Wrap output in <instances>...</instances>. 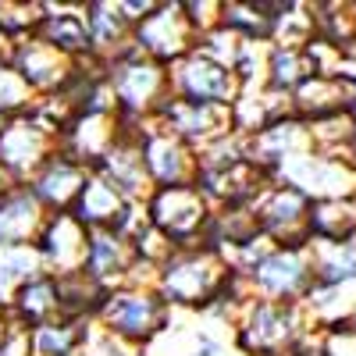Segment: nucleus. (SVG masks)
Returning a JSON list of instances; mask_svg holds the SVG:
<instances>
[{"label":"nucleus","mask_w":356,"mask_h":356,"mask_svg":"<svg viewBox=\"0 0 356 356\" xmlns=\"http://www.w3.org/2000/svg\"><path fill=\"white\" fill-rule=\"evenodd\" d=\"M228 275H232V267L225 264V257L200 243V246L175 250L168 257V264L157 267L154 289L171 310H200L203 314L211 303L221 300Z\"/></svg>","instance_id":"f257e3e1"},{"label":"nucleus","mask_w":356,"mask_h":356,"mask_svg":"<svg viewBox=\"0 0 356 356\" xmlns=\"http://www.w3.org/2000/svg\"><path fill=\"white\" fill-rule=\"evenodd\" d=\"M93 328L146 349L171 328V307L157 296L154 285H118V289H107L104 303L93 317Z\"/></svg>","instance_id":"f03ea898"},{"label":"nucleus","mask_w":356,"mask_h":356,"mask_svg":"<svg viewBox=\"0 0 356 356\" xmlns=\"http://www.w3.org/2000/svg\"><path fill=\"white\" fill-rule=\"evenodd\" d=\"M300 303H264L250 300L235 314L232 342L243 356H289L307 335Z\"/></svg>","instance_id":"7ed1b4c3"},{"label":"nucleus","mask_w":356,"mask_h":356,"mask_svg":"<svg viewBox=\"0 0 356 356\" xmlns=\"http://www.w3.org/2000/svg\"><path fill=\"white\" fill-rule=\"evenodd\" d=\"M104 82L114 97V107L129 122H150L161 111V104L171 97L168 68L143 57L136 50H125L122 57L104 65Z\"/></svg>","instance_id":"20e7f679"},{"label":"nucleus","mask_w":356,"mask_h":356,"mask_svg":"<svg viewBox=\"0 0 356 356\" xmlns=\"http://www.w3.org/2000/svg\"><path fill=\"white\" fill-rule=\"evenodd\" d=\"M214 207L196 186H175V189H154L150 200L143 203V218L157 232H164L175 243V250L200 246L203 232L211 225Z\"/></svg>","instance_id":"39448f33"},{"label":"nucleus","mask_w":356,"mask_h":356,"mask_svg":"<svg viewBox=\"0 0 356 356\" xmlns=\"http://www.w3.org/2000/svg\"><path fill=\"white\" fill-rule=\"evenodd\" d=\"M275 182L292 186L296 193H303L310 203L317 200H356V161L328 157V154H300L285 161L275 175Z\"/></svg>","instance_id":"423d86ee"},{"label":"nucleus","mask_w":356,"mask_h":356,"mask_svg":"<svg viewBox=\"0 0 356 356\" xmlns=\"http://www.w3.org/2000/svg\"><path fill=\"white\" fill-rule=\"evenodd\" d=\"M57 139L61 136L47 129L33 111L22 118H11V122L0 125V171L15 186H25L57 154Z\"/></svg>","instance_id":"0eeeda50"},{"label":"nucleus","mask_w":356,"mask_h":356,"mask_svg":"<svg viewBox=\"0 0 356 356\" xmlns=\"http://www.w3.org/2000/svg\"><path fill=\"white\" fill-rule=\"evenodd\" d=\"M250 296L264 303H300L314 285L307 246H275L246 275Z\"/></svg>","instance_id":"6e6552de"},{"label":"nucleus","mask_w":356,"mask_h":356,"mask_svg":"<svg viewBox=\"0 0 356 356\" xmlns=\"http://www.w3.org/2000/svg\"><path fill=\"white\" fill-rule=\"evenodd\" d=\"M196 47V29L189 25L182 4H157L154 15L132 25V50L157 65H175Z\"/></svg>","instance_id":"1a4fd4ad"},{"label":"nucleus","mask_w":356,"mask_h":356,"mask_svg":"<svg viewBox=\"0 0 356 356\" xmlns=\"http://www.w3.org/2000/svg\"><path fill=\"white\" fill-rule=\"evenodd\" d=\"M253 214L260 225V235L271 239L275 246H307L310 243V200L303 193H296L292 186H282L271 178L257 203H253Z\"/></svg>","instance_id":"9d476101"},{"label":"nucleus","mask_w":356,"mask_h":356,"mask_svg":"<svg viewBox=\"0 0 356 356\" xmlns=\"http://www.w3.org/2000/svg\"><path fill=\"white\" fill-rule=\"evenodd\" d=\"M168 86H171V97H178V100L214 104V107H232L243 93L235 72L207 61V57L196 54V50L186 54L182 61L168 65Z\"/></svg>","instance_id":"9b49d317"},{"label":"nucleus","mask_w":356,"mask_h":356,"mask_svg":"<svg viewBox=\"0 0 356 356\" xmlns=\"http://www.w3.org/2000/svg\"><path fill=\"white\" fill-rule=\"evenodd\" d=\"M139 154H143V164H146V175H150L154 189L196 186V178H200L196 150L186 146L182 139H175L171 132H164L154 118L139 132Z\"/></svg>","instance_id":"f8f14e48"},{"label":"nucleus","mask_w":356,"mask_h":356,"mask_svg":"<svg viewBox=\"0 0 356 356\" xmlns=\"http://www.w3.org/2000/svg\"><path fill=\"white\" fill-rule=\"evenodd\" d=\"M8 65L25 79V86L33 89L36 97H54V93H65L72 86L79 61L65 57L61 50H54L50 43H43L40 36H25L11 47Z\"/></svg>","instance_id":"ddd939ff"},{"label":"nucleus","mask_w":356,"mask_h":356,"mask_svg":"<svg viewBox=\"0 0 356 356\" xmlns=\"http://www.w3.org/2000/svg\"><path fill=\"white\" fill-rule=\"evenodd\" d=\"M154 122L171 132L175 139H182L193 150H203L211 146L214 139L232 132V114L228 107H214V104H193V100H178L168 97L161 104V111L154 114Z\"/></svg>","instance_id":"4468645a"},{"label":"nucleus","mask_w":356,"mask_h":356,"mask_svg":"<svg viewBox=\"0 0 356 356\" xmlns=\"http://www.w3.org/2000/svg\"><path fill=\"white\" fill-rule=\"evenodd\" d=\"M118 139H122V118H118V111H82L61 132L57 150L93 171Z\"/></svg>","instance_id":"2eb2a0df"},{"label":"nucleus","mask_w":356,"mask_h":356,"mask_svg":"<svg viewBox=\"0 0 356 356\" xmlns=\"http://www.w3.org/2000/svg\"><path fill=\"white\" fill-rule=\"evenodd\" d=\"M289 107L300 122H321L332 114L356 111V75L339 72V75H310L300 89L289 93Z\"/></svg>","instance_id":"dca6fc26"},{"label":"nucleus","mask_w":356,"mask_h":356,"mask_svg":"<svg viewBox=\"0 0 356 356\" xmlns=\"http://www.w3.org/2000/svg\"><path fill=\"white\" fill-rule=\"evenodd\" d=\"M243 143H246V161L257 164L267 175H275L285 161L310 150V129L296 114H285V118H278V122L264 125L257 136L243 139Z\"/></svg>","instance_id":"f3484780"},{"label":"nucleus","mask_w":356,"mask_h":356,"mask_svg":"<svg viewBox=\"0 0 356 356\" xmlns=\"http://www.w3.org/2000/svg\"><path fill=\"white\" fill-rule=\"evenodd\" d=\"M86 243H89V232L72 214H50L43 232H40V239H36V253H40L43 271L54 275V278L82 271Z\"/></svg>","instance_id":"a211bd4d"},{"label":"nucleus","mask_w":356,"mask_h":356,"mask_svg":"<svg viewBox=\"0 0 356 356\" xmlns=\"http://www.w3.org/2000/svg\"><path fill=\"white\" fill-rule=\"evenodd\" d=\"M93 175H100L125 203H136V207H143L154 193V182H150V175H146V164H143V154H139V139L125 136V132L107 150V157L93 168Z\"/></svg>","instance_id":"6ab92c4d"},{"label":"nucleus","mask_w":356,"mask_h":356,"mask_svg":"<svg viewBox=\"0 0 356 356\" xmlns=\"http://www.w3.org/2000/svg\"><path fill=\"white\" fill-rule=\"evenodd\" d=\"M86 178H89V168L75 164L72 157H65L61 150H57L25 186L43 203L47 214H72V207H75V200H79V193L86 186Z\"/></svg>","instance_id":"aec40b11"},{"label":"nucleus","mask_w":356,"mask_h":356,"mask_svg":"<svg viewBox=\"0 0 356 356\" xmlns=\"http://www.w3.org/2000/svg\"><path fill=\"white\" fill-rule=\"evenodd\" d=\"M132 267H136V253H132L129 235L111 232V228H104V232H89L82 271L93 278V282H100L104 289L129 285Z\"/></svg>","instance_id":"412c9836"},{"label":"nucleus","mask_w":356,"mask_h":356,"mask_svg":"<svg viewBox=\"0 0 356 356\" xmlns=\"http://www.w3.org/2000/svg\"><path fill=\"white\" fill-rule=\"evenodd\" d=\"M43 203L29 193V186H15L0 200V250H18V246H36L40 232L47 225Z\"/></svg>","instance_id":"4be33fe9"},{"label":"nucleus","mask_w":356,"mask_h":356,"mask_svg":"<svg viewBox=\"0 0 356 356\" xmlns=\"http://www.w3.org/2000/svg\"><path fill=\"white\" fill-rule=\"evenodd\" d=\"M36 36L54 50H61L65 57H72V61L93 57V43H89L86 29V4H43V22Z\"/></svg>","instance_id":"5701e85b"},{"label":"nucleus","mask_w":356,"mask_h":356,"mask_svg":"<svg viewBox=\"0 0 356 356\" xmlns=\"http://www.w3.org/2000/svg\"><path fill=\"white\" fill-rule=\"evenodd\" d=\"M86 29H89V43H93V57L104 65L132 50V25L114 0H89Z\"/></svg>","instance_id":"b1692460"},{"label":"nucleus","mask_w":356,"mask_h":356,"mask_svg":"<svg viewBox=\"0 0 356 356\" xmlns=\"http://www.w3.org/2000/svg\"><path fill=\"white\" fill-rule=\"evenodd\" d=\"M54 317H61V303H57V278L54 275H36L25 282L8 303V321L18 328H36Z\"/></svg>","instance_id":"393cba45"},{"label":"nucleus","mask_w":356,"mask_h":356,"mask_svg":"<svg viewBox=\"0 0 356 356\" xmlns=\"http://www.w3.org/2000/svg\"><path fill=\"white\" fill-rule=\"evenodd\" d=\"M89 321H72V317H54L47 324H36L29 332V356H72L86 346L89 339Z\"/></svg>","instance_id":"a878e982"},{"label":"nucleus","mask_w":356,"mask_h":356,"mask_svg":"<svg viewBox=\"0 0 356 356\" xmlns=\"http://www.w3.org/2000/svg\"><path fill=\"white\" fill-rule=\"evenodd\" d=\"M314 285H349L356 282V239L349 243H307Z\"/></svg>","instance_id":"bb28decb"},{"label":"nucleus","mask_w":356,"mask_h":356,"mask_svg":"<svg viewBox=\"0 0 356 356\" xmlns=\"http://www.w3.org/2000/svg\"><path fill=\"white\" fill-rule=\"evenodd\" d=\"M278 4H243V0H221V25L246 43H271V25Z\"/></svg>","instance_id":"cd10ccee"},{"label":"nucleus","mask_w":356,"mask_h":356,"mask_svg":"<svg viewBox=\"0 0 356 356\" xmlns=\"http://www.w3.org/2000/svg\"><path fill=\"white\" fill-rule=\"evenodd\" d=\"M310 239L349 243L356 239V200H317L310 203Z\"/></svg>","instance_id":"c85d7f7f"},{"label":"nucleus","mask_w":356,"mask_h":356,"mask_svg":"<svg viewBox=\"0 0 356 356\" xmlns=\"http://www.w3.org/2000/svg\"><path fill=\"white\" fill-rule=\"evenodd\" d=\"M104 296H107V289L100 282H93L86 271L57 278V303H61V317L93 324V317H97V310L104 303Z\"/></svg>","instance_id":"c756f323"},{"label":"nucleus","mask_w":356,"mask_h":356,"mask_svg":"<svg viewBox=\"0 0 356 356\" xmlns=\"http://www.w3.org/2000/svg\"><path fill=\"white\" fill-rule=\"evenodd\" d=\"M314 72V61L307 50H289V47H271L267 50V68H264V86L275 93L289 97L292 89H300Z\"/></svg>","instance_id":"7c9ffc66"},{"label":"nucleus","mask_w":356,"mask_h":356,"mask_svg":"<svg viewBox=\"0 0 356 356\" xmlns=\"http://www.w3.org/2000/svg\"><path fill=\"white\" fill-rule=\"evenodd\" d=\"M36 275H47L36 246H18V250H0V303H11V296L33 282Z\"/></svg>","instance_id":"2f4dec72"},{"label":"nucleus","mask_w":356,"mask_h":356,"mask_svg":"<svg viewBox=\"0 0 356 356\" xmlns=\"http://www.w3.org/2000/svg\"><path fill=\"white\" fill-rule=\"evenodd\" d=\"M86 356H146L139 346H129L122 339H114V335H104L100 328H89V339L82 346Z\"/></svg>","instance_id":"473e14b6"},{"label":"nucleus","mask_w":356,"mask_h":356,"mask_svg":"<svg viewBox=\"0 0 356 356\" xmlns=\"http://www.w3.org/2000/svg\"><path fill=\"white\" fill-rule=\"evenodd\" d=\"M0 356H29V332L8 321V339L0 346Z\"/></svg>","instance_id":"72a5a7b5"},{"label":"nucleus","mask_w":356,"mask_h":356,"mask_svg":"<svg viewBox=\"0 0 356 356\" xmlns=\"http://www.w3.org/2000/svg\"><path fill=\"white\" fill-rule=\"evenodd\" d=\"M118 8H122V15L129 18V25H136V22H143L146 15H154V0H118Z\"/></svg>","instance_id":"f704fd0d"},{"label":"nucleus","mask_w":356,"mask_h":356,"mask_svg":"<svg viewBox=\"0 0 356 356\" xmlns=\"http://www.w3.org/2000/svg\"><path fill=\"white\" fill-rule=\"evenodd\" d=\"M11 189H15V182H11V178H8L4 171H0V200H4V196H8Z\"/></svg>","instance_id":"c9c22d12"},{"label":"nucleus","mask_w":356,"mask_h":356,"mask_svg":"<svg viewBox=\"0 0 356 356\" xmlns=\"http://www.w3.org/2000/svg\"><path fill=\"white\" fill-rule=\"evenodd\" d=\"M349 339H356V307H353V314H349Z\"/></svg>","instance_id":"e433bc0d"},{"label":"nucleus","mask_w":356,"mask_h":356,"mask_svg":"<svg viewBox=\"0 0 356 356\" xmlns=\"http://www.w3.org/2000/svg\"><path fill=\"white\" fill-rule=\"evenodd\" d=\"M4 339H8V317L0 321V346H4Z\"/></svg>","instance_id":"4c0bfd02"},{"label":"nucleus","mask_w":356,"mask_h":356,"mask_svg":"<svg viewBox=\"0 0 356 356\" xmlns=\"http://www.w3.org/2000/svg\"><path fill=\"white\" fill-rule=\"evenodd\" d=\"M4 317H8V307H4V303H0V321H4Z\"/></svg>","instance_id":"58836bf2"},{"label":"nucleus","mask_w":356,"mask_h":356,"mask_svg":"<svg viewBox=\"0 0 356 356\" xmlns=\"http://www.w3.org/2000/svg\"><path fill=\"white\" fill-rule=\"evenodd\" d=\"M72 356H86V353H82V349H79V353H72Z\"/></svg>","instance_id":"ea45409f"}]
</instances>
